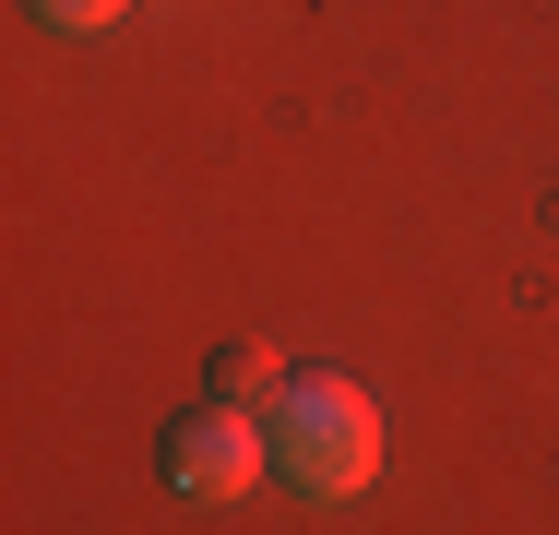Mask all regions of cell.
I'll list each match as a JSON object with an SVG mask.
<instances>
[{
  "label": "cell",
  "instance_id": "2",
  "mask_svg": "<svg viewBox=\"0 0 559 535\" xmlns=\"http://www.w3.org/2000/svg\"><path fill=\"white\" fill-rule=\"evenodd\" d=\"M262 464H274V428H250L238 405H191V417H167V488H191V500H238V488H262Z\"/></svg>",
  "mask_w": 559,
  "mask_h": 535
},
{
  "label": "cell",
  "instance_id": "1",
  "mask_svg": "<svg viewBox=\"0 0 559 535\" xmlns=\"http://www.w3.org/2000/svg\"><path fill=\"white\" fill-rule=\"evenodd\" d=\"M262 428H274V476L310 500H357L381 476V405L357 381H286Z\"/></svg>",
  "mask_w": 559,
  "mask_h": 535
},
{
  "label": "cell",
  "instance_id": "4",
  "mask_svg": "<svg viewBox=\"0 0 559 535\" xmlns=\"http://www.w3.org/2000/svg\"><path fill=\"white\" fill-rule=\"evenodd\" d=\"M24 12H36V24H60V36H96V24H119L131 0H24Z\"/></svg>",
  "mask_w": 559,
  "mask_h": 535
},
{
  "label": "cell",
  "instance_id": "3",
  "mask_svg": "<svg viewBox=\"0 0 559 535\" xmlns=\"http://www.w3.org/2000/svg\"><path fill=\"white\" fill-rule=\"evenodd\" d=\"M215 393H226V405H250V393H286V357L238 333V345H215Z\"/></svg>",
  "mask_w": 559,
  "mask_h": 535
}]
</instances>
